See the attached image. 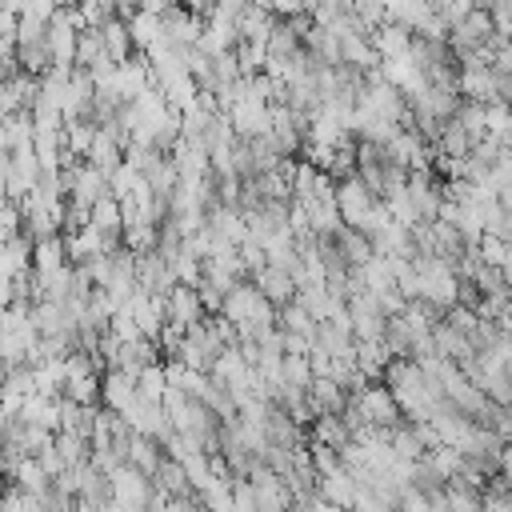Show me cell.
<instances>
[{
    "mask_svg": "<svg viewBox=\"0 0 512 512\" xmlns=\"http://www.w3.org/2000/svg\"><path fill=\"white\" fill-rule=\"evenodd\" d=\"M168 392V376H164V364H148L140 376H136V396L148 400V404H160Z\"/></svg>",
    "mask_w": 512,
    "mask_h": 512,
    "instance_id": "obj_20",
    "label": "cell"
},
{
    "mask_svg": "<svg viewBox=\"0 0 512 512\" xmlns=\"http://www.w3.org/2000/svg\"><path fill=\"white\" fill-rule=\"evenodd\" d=\"M136 400H140V396H136V376H128V372H120V368H108V372L100 376V408L124 416Z\"/></svg>",
    "mask_w": 512,
    "mask_h": 512,
    "instance_id": "obj_5",
    "label": "cell"
},
{
    "mask_svg": "<svg viewBox=\"0 0 512 512\" xmlns=\"http://www.w3.org/2000/svg\"><path fill=\"white\" fill-rule=\"evenodd\" d=\"M128 36H132V48L152 52V48L164 40V24H160L156 12H144V8H140V12L128 20Z\"/></svg>",
    "mask_w": 512,
    "mask_h": 512,
    "instance_id": "obj_13",
    "label": "cell"
},
{
    "mask_svg": "<svg viewBox=\"0 0 512 512\" xmlns=\"http://www.w3.org/2000/svg\"><path fill=\"white\" fill-rule=\"evenodd\" d=\"M476 256H480L484 264H492V268H504V256H508V244H504V240H496V236H484V240L476 244Z\"/></svg>",
    "mask_w": 512,
    "mask_h": 512,
    "instance_id": "obj_22",
    "label": "cell"
},
{
    "mask_svg": "<svg viewBox=\"0 0 512 512\" xmlns=\"http://www.w3.org/2000/svg\"><path fill=\"white\" fill-rule=\"evenodd\" d=\"M332 244H336V252L344 256V264L356 272V268H364L372 256H376V248H372V240L364 236V232H356V228H340L336 236H332Z\"/></svg>",
    "mask_w": 512,
    "mask_h": 512,
    "instance_id": "obj_11",
    "label": "cell"
},
{
    "mask_svg": "<svg viewBox=\"0 0 512 512\" xmlns=\"http://www.w3.org/2000/svg\"><path fill=\"white\" fill-rule=\"evenodd\" d=\"M368 44L376 48L380 60H400V56H408V48H412V32L400 28V24H392V20H384L380 28H372Z\"/></svg>",
    "mask_w": 512,
    "mask_h": 512,
    "instance_id": "obj_9",
    "label": "cell"
},
{
    "mask_svg": "<svg viewBox=\"0 0 512 512\" xmlns=\"http://www.w3.org/2000/svg\"><path fill=\"white\" fill-rule=\"evenodd\" d=\"M104 56H108V52H104L100 28H80V36H76V64H80V72H92Z\"/></svg>",
    "mask_w": 512,
    "mask_h": 512,
    "instance_id": "obj_19",
    "label": "cell"
},
{
    "mask_svg": "<svg viewBox=\"0 0 512 512\" xmlns=\"http://www.w3.org/2000/svg\"><path fill=\"white\" fill-rule=\"evenodd\" d=\"M348 404H352L356 416H360L364 424H372V428H396V424H400V408H396L388 384H364V388H356V392L348 396Z\"/></svg>",
    "mask_w": 512,
    "mask_h": 512,
    "instance_id": "obj_2",
    "label": "cell"
},
{
    "mask_svg": "<svg viewBox=\"0 0 512 512\" xmlns=\"http://www.w3.org/2000/svg\"><path fill=\"white\" fill-rule=\"evenodd\" d=\"M316 320H312V312L300 304V300H292V304H284L280 308V332H288V336H304V340H316Z\"/></svg>",
    "mask_w": 512,
    "mask_h": 512,
    "instance_id": "obj_17",
    "label": "cell"
},
{
    "mask_svg": "<svg viewBox=\"0 0 512 512\" xmlns=\"http://www.w3.org/2000/svg\"><path fill=\"white\" fill-rule=\"evenodd\" d=\"M508 492H512V480H508Z\"/></svg>",
    "mask_w": 512,
    "mask_h": 512,
    "instance_id": "obj_26",
    "label": "cell"
},
{
    "mask_svg": "<svg viewBox=\"0 0 512 512\" xmlns=\"http://www.w3.org/2000/svg\"><path fill=\"white\" fill-rule=\"evenodd\" d=\"M308 512H348V508H340V504H328V500L312 496V500H308Z\"/></svg>",
    "mask_w": 512,
    "mask_h": 512,
    "instance_id": "obj_23",
    "label": "cell"
},
{
    "mask_svg": "<svg viewBox=\"0 0 512 512\" xmlns=\"http://www.w3.org/2000/svg\"><path fill=\"white\" fill-rule=\"evenodd\" d=\"M444 500H448V512H484L480 492L464 484H444Z\"/></svg>",
    "mask_w": 512,
    "mask_h": 512,
    "instance_id": "obj_21",
    "label": "cell"
},
{
    "mask_svg": "<svg viewBox=\"0 0 512 512\" xmlns=\"http://www.w3.org/2000/svg\"><path fill=\"white\" fill-rule=\"evenodd\" d=\"M124 420H128V428L136 432V436H152V440H168L172 436V424H168V412H164V404H148V400H136L128 412H124Z\"/></svg>",
    "mask_w": 512,
    "mask_h": 512,
    "instance_id": "obj_6",
    "label": "cell"
},
{
    "mask_svg": "<svg viewBox=\"0 0 512 512\" xmlns=\"http://www.w3.org/2000/svg\"><path fill=\"white\" fill-rule=\"evenodd\" d=\"M500 468H504V476L512 480V444H504V448H500Z\"/></svg>",
    "mask_w": 512,
    "mask_h": 512,
    "instance_id": "obj_24",
    "label": "cell"
},
{
    "mask_svg": "<svg viewBox=\"0 0 512 512\" xmlns=\"http://www.w3.org/2000/svg\"><path fill=\"white\" fill-rule=\"evenodd\" d=\"M252 284L260 288V296H264L272 308H284V304H292V300H296V280H292L288 272L272 268V264H264V268L252 276Z\"/></svg>",
    "mask_w": 512,
    "mask_h": 512,
    "instance_id": "obj_8",
    "label": "cell"
},
{
    "mask_svg": "<svg viewBox=\"0 0 512 512\" xmlns=\"http://www.w3.org/2000/svg\"><path fill=\"white\" fill-rule=\"evenodd\" d=\"M352 436H348V424L340 420V412H324L312 420V444H328V448H344Z\"/></svg>",
    "mask_w": 512,
    "mask_h": 512,
    "instance_id": "obj_16",
    "label": "cell"
},
{
    "mask_svg": "<svg viewBox=\"0 0 512 512\" xmlns=\"http://www.w3.org/2000/svg\"><path fill=\"white\" fill-rule=\"evenodd\" d=\"M96 172H104V176H112L120 164H124V148H120V140L116 136H108L104 128H96V140H92V148H88V156H84Z\"/></svg>",
    "mask_w": 512,
    "mask_h": 512,
    "instance_id": "obj_12",
    "label": "cell"
},
{
    "mask_svg": "<svg viewBox=\"0 0 512 512\" xmlns=\"http://www.w3.org/2000/svg\"><path fill=\"white\" fill-rule=\"evenodd\" d=\"M200 320H204V304H200L196 284H172L164 292V324L176 332H188Z\"/></svg>",
    "mask_w": 512,
    "mask_h": 512,
    "instance_id": "obj_4",
    "label": "cell"
},
{
    "mask_svg": "<svg viewBox=\"0 0 512 512\" xmlns=\"http://www.w3.org/2000/svg\"><path fill=\"white\" fill-rule=\"evenodd\" d=\"M108 488H112V504H120V508H148V500L156 496L152 476H144L132 464H116L108 472Z\"/></svg>",
    "mask_w": 512,
    "mask_h": 512,
    "instance_id": "obj_3",
    "label": "cell"
},
{
    "mask_svg": "<svg viewBox=\"0 0 512 512\" xmlns=\"http://www.w3.org/2000/svg\"><path fill=\"white\" fill-rule=\"evenodd\" d=\"M332 192H336V212H340V224L344 228H364L372 220V212L380 208V200L360 184V176H348V180H332Z\"/></svg>",
    "mask_w": 512,
    "mask_h": 512,
    "instance_id": "obj_1",
    "label": "cell"
},
{
    "mask_svg": "<svg viewBox=\"0 0 512 512\" xmlns=\"http://www.w3.org/2000/svg\"><path fill=\"white\" fill-rule=\"evenodd\" d=\"M356 492H360V484L352 480V472H348L344 464H336L332 472L316 476V496H320V500H328V504H340V508H348V512H352Z\"/></svg>",
    "mask_w": 512,
    "mask_h": 512,
    "instance_id": "obj_7",
    "label": "cell"
},
{
    "mask_svg": "<svg viewBox=\"0 0 512 512\" xmlns=\"http://www.w3.org/2000/svg\"><path fill=\"white\" fill-rule=\"evenodd\" d=\"M504 412H508V416H512V400H508V408H504Z\"/></svg>",
    "mask_w": 512,
    "mask_h": 512,
    "instance_id": "obj_25",
    "label": "cell"
},
{
    "mask_svg": "<svg viewBox=\"0 0 512 512\" xmlns=\"http://www.w3.org/2000/svg\"><path fill=\"white\" fill-rule=\"evenodd\" d=\"M160 460H164V444L152 440V436H136V432H132V440H128V460H124V464H132V468H140L144 476H152V472L160 468Z\"/></svg>",
    "mask_w": 512,
    "mask_h": 512,
    "instance_id": "obj_14",
    "label": "cell"
},
{
    "mask_svg": "<svg viewBox=\"0 0 512 512\" xmlns=\"http://www.w3.org/2000/svg\"><path fill=\"white\" fill-rule=\"evenodd\" d=\"M100 36H104V52L112 64H128L132 60V36H128V24L124 20H104L100 24Z\"/></svg>",
    "mask_w": 512,
    "mask_h": 512,
    "instance_id": "obj_15",
    "label": "cell"
},
{
    "mask_svg": "<svg viewBox=\"0 0 512 512\" xmlns=\"http://www.w3.org/2000/svg\"><path fill=\"white\" fill-rule=\"evenodd\" d=\"M344 404H348V392L332 376H312V384H308V408H312V416L344 412Z\"/></svg>",
    "mask_w": 512,
    "mask_h": 512,
    "instance_id": "obj_10",
    "label": "cell"
},
{
    "mask_svg": "<svg viewBox=\"0 0 512 512\" xmlns=\"http://www.w3.org/2000/svg\"><path fill=\"white\" fill-rule=\"evenodd\" d=\"M152 488L156 492H164V496H192V488H188V476H184V468L176 464V460H160V468L152 472Z\"/></svg>",
    "mask_w": 512,
    "mask_h": 512,
    "instance_id": "obj_18",
    "label": "cell"
}]
</instances>
